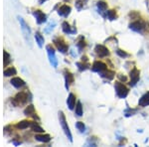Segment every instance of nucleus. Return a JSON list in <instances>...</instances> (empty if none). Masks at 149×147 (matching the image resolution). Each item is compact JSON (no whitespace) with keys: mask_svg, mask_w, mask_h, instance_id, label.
Wrapping results in <instances>:
<instances>
[{"mask_svg":"<svg viewBox=\"0 0 149 147\" xmlns=\"http://www.w3.org/2000/svg\"><path fill=\"white\" fill-rule=\"evenodd\" d=\"M18 20L19 23H20V27L21 30H22V34L24 36V39L27 44H29L30 47H32V37H31V30H30L29 26H28L27 23L24 21V19L22 17L18 16Z\"/></svg>","mask_w":149,"mask_h":147,"instance_id":"obj_1","label":"nucleus"},{"mask_svg":"<svg viewBox=\"0 0 149 147\" xmlns=\"http://www.w3.org/2000/svg\"><path fill=\"white\" fill-rule=\"evenodd\" d=\"M59 120H60V124H61L63 130H64L65 134H66L67 137L69 138L71 142H73V136H72V133H71V130H70V127L68 125V122L66 120V117H65L64 113L63 111H59Z\"/></svg>","mask_w":149,"mask_h":147,"instance_id":"obj_2","label":"nucleus"},{"mask_svg":"<svg viewBox=\"0 0 149 147\" xmlns=\"http://www.w3.org/2000/svg\"><path fill=\"white\" fill-rule=\"evenodd\" d=\"M28 99L29 98H28L27 92H21L15 96V98L12 99L11 102L14 107H20V105H25V103H27Z\"/></svg>","mask_w":149,"mask_h":147,"instance_id":"obj_3","label":"nucleus"},{"mask_svg":"<svg viewBox=\"0 0 149 147\" xmlns=\"http://www.w3.org/2000/svg\"><path fill=\"white\" fill-rule=\"evenodd\" d=\"M114 88H115V92L116 94L119 98H125L128 94V88H126L124 85H122L120 82H117L114 85Z\"/></svg>","mask_w":149,"mask_h":147,"instance_id":"obj_4","label":"nucleus"},{"mask_svg":"<svg viewBox=\"0 0 149 147\" xmlns=\"http://www.w3.org/2000/svg\"><path fill=\"white\" fill-rule=\"evenodd\" d=\"M46 50H47V53H48V58H49V61H50V64L52 65V67L54 68H57L58 67V60H57V57L55 55V51L54 49L52 48L51 45H48L46 47Z\"/></svg>","mask_w":149,"mask_h":147,"instance_id":"obj_5","label":"nucleus"},{"mask_svg":"<svg viewBox=\"0 0 149 147\" xmlns=\"http://www.w3.org/2000/svg\"><path fill=\"white\" fill-rule=\"evenodd\" d=\"M54 43H55L56 47H57V49L59 50L61 53H67L69 50V47L68 45L65 43V41L63 40V39H60V38H56L54 39Z\"/></svg>","mask_w":149,"mask_h":147,"instance_id":"obj_6","label":"nucleus"},{"mask_svg":"<svg viewBox=\"0 0 149 147\" xmlns=\"http://www.w3.org/2000/svg\"><path fill=\"white\" fill-rule=\"evenodd\" d=\"M145 27H146L145 22H143V21H141V20L135 21V22L131 23V24L129 25V28L135 32H142L144 29H145Z\"/></svg>","mask_w":149,"mask_h":147,"instance_id":"obj_7","label":"nucleus"},{"mask_svg":"<svg viewBox=\"0 0 149 147\" xmlns=\"http://www.w3.org/2000/svg\"><path fill=\"white\" fill-rule=\"evenodd\" d=\"M139 75H140V73L136 68H133L132 70H131L130 75H129L130 76V79H131L129 85H130L131 86H135L137 84V82L139 81Z\"/></svg>","mask_w":149,"mask_h":147,"instance_id":"obj_8","label":"nucleus"},{"mask_svg":"<svg viewBox=\"0 0 149 147\" xmlns=\"http://www.w3.org/2000/svg\"><path fill=\"white\" fill-rule=\"evenodd\" d=\"M33 16L36 18V21H37L38 24H42V23L46 22V20H47L46 14H44L41 10H34Z\"/></svg>","mask_w":149,"mask_h":147,"instance_id":"obj_9","label":"nucleus"},{"mask_svg":"<svg viewBox=\"0 0 149 147\" xmlns=\"http://www.w3.org/2000/svg\"><path fill=\"white\" fill-rule=\"evenodd\" d=\"M96 53L98 54V57H107V56L109 55V51L107 47L102 46V45H96V49H94Z\"/></svg>","mask_w":149,"mask_h":147,"instance_id":"obj_10","label":"nucleus"},{"mask_svg":"<svg viewBox=\"0 0 149 147\" xmlns=\"http://www.w3.org/2000/svg\"><path fill=\"white\" fill-rule=\"evenodd\" d=\"M105 70H107V65L102 62H94V65H92V71L94 72H103Z\"/></svg>","mask_w":149,"mask_h":147,"instance_id":"obj_11","label":"nucleus"},{"mask_svg":"<svg viewBox=\"0 0 149 147\" xmlns=\"http://www.w3.org/2000/svg\"><path fill=\"white\" fill-rule=\"evenodd\" d=\"M65 82H66V88L69 90L70 86L74 83V76L68 71H65Z\"/></svg>","mask_w":149,"mask_h":147,"instance_id":"obj_12","label":"nucleus"},{"mask_svg":"<svg viewBox=\"0 0 149 147\" xmlns=\"http://www.w3.org/2000/svg\"><path fill=\"white\" fill-rule=\"evenodd\" d=\"M71 13V7L68 5H63L58 10V14L63 17H68Z\"/></svg>","mask_w":149,"mask_h":147,"instance_id":"obj_13","label":"nucleus"},{"mask_svg":"<svg viewBox=\"0 0 149 147\" xmlns=\"http://www.w3.org/2000/svg\"><path fill=\"white\" fill-rule=\"evenodd\" d=\"M10 83H11V85L16 88H20L25 86V82L23 81L22 79H20V78H13L11 81H10Z\"/></svg>","mask_w":149,"mask_h":147,"instance_id":"obj_14","label":"nucleus"},{"mask_svg":"<svg viewBox=\"0 0 149 147\" xmlns=\"http://www.w3.org/2000/svg\"><path fill=\"white\" fill-rule=\"evenodd\" d=\"M62 29H63V31H64V33H66V34H74V33L77 32L76 28H72L68 22H64V23H63V24H62Z\"/></svg>","mask_w":149,"mask_h":147,"instance_id":"obj_15","label":"nucleus"},{"mask_svg":"<svg viewBox=\"0 0 149 147\" xmlns=\"http://www.w3.org/2000/svg\"><path fill=\"white\" fill-rule=\"evenodd\" d=\"M67 105H68L69 109L71 110L74 109L75 105H76V96L74 94H70L68 96V99H67Z\"/></svg>","mask_w":149,"mask_h":147,"instance_id":"obj_16","label":"nucleus"},{"mask_svg":"<svg viewBox=\"0 0 149 147\" xmlns=\"http://www.w3.org/2000/svg\"><path fill=\"white\" fill-rule=\"evenodd\" d=\"M138 105L140 107H147V105H149V92L141 96V98L138 101Z\"/></svg>","mask_w":149,"mask_h":147,"instance_id":"obj_17","label":"nucleus"},{"mask_svg":"<svg viewBox=\"0 0 149 147\" xmlns=\"http://www.w3.org/2000/svg\"><path fill=\"white\" fill-rule=\"evenodd\" d=\"M100 74V76L102 78H105V79H107V80H112L114 78V72H112V71H109V70H105L103 72H100L99 73Z\"/></svg>","mask_w":149,"mask_h":147,"instance_id":"obj_18","label":"nucleus"},{"mask_svg":"<svg viewBox=\"0 0 149 147\" xmlns=\"http://www.w3.org/2000/svg\"><path fill=\"white\" fill-rule=\"evenodd\" d=\"M35 39H36V42H37L38 46L40 47V48H42L43 44H44V42H45V40H44V37L41 35L40 32H36V33H35Z\"/></svg>","mask_w":149,"mask_h":147,"instance_id":"obj_19","label":"nucleus"},{"mask_svg":"<svg viewBox=\"0 0 149 147\" xmlns=\"http://www.w3.org/2000/svg\"><path fill=\"white\" fill-rule=\"evenodd\" d=\"M29 126H31V122L28 121V120H22V121H20L16 124V127L18 129H26Z\"/></svg>","mask_w":149,"mask_h":147,"instance_id":"obj_20","label":"nucleus"},{"mask_svg":"<svg viewBox=\"0 0 149 147\" xmlns=\"http://www.w3.org/2000/svg\"><path fill=\"white\" fill-rule=\"evenodd\" d=\"M35 139L38 140V141L40 142H49L50 140H51V136L48 135V134H45V135H39L37 134L35 136Z\"/></svg>","mask_w":149,"mask_h":147,"instance_id":"obj_21","label":"nucleus"},{"mask_svg":"<svg viewBox=\"0 0 149 147\" xmlns=\"http://www.w3.org/2000/svg\"><path fill=\"white\" fill-rule=\"evenodd\" d=\"M16 69L13 68V67H11V68H8L7 70L4 71L3 75L5 76V77H11V76H14L16 75Z\"/></svg>","mask_w":149,"mask_h":147,"instance_id":"obj_22","label":"nucleus"},{"mask_svg":"<svg viewBox=\"0 0 149 147\" xmlns=\"http://www.w3.org/2000/svg\"><path fill=\"white\" fill-rule=\"evenodd\" d=\"M31 128L35 132H44V129L41 126H39L37 122H31Z\"/></svg>","mask_w":149,"mask_h":147,"instance_id":"obj_23","label":"nucleus"},{"mask_svg":"<svg viewBox=\"0 0 149 147\" xmlns=\"http://www.w3.org/2000/svg\"><path fill=\"white\" fill-rule=\"evenodd\" d=\"M24 114L25 115H33L35 114V107L33 105H28L27 109L24 110Z\"/></svg>","mask_w":149,"mask_h":147,"instance_id":"obj_24","label":"nucleus"},{"mask_svg":"<svg viewBox=\"0 0 149 147\" xmlns=\"http://www.w3.org/2000/svg\"><path fill=\"white\" fill-rule=\"evenodd\" d=\"M3 58H4V67L8 66V65L10 64V62H11V58H10V55L7 53L6 51L3 52Z\"/></svg>","mask_w":149,"mask_h":147,"instance_id":"obj_25","label":"nucleus"},{"mask_svg":"<svg viewBox=\"0 0 149 147\" xmlns=\"http://www.w3.org/2000/svg\"><path fill=\"white\" fill-rule=\"evenodd\" d=\"M96 6H98V9L100 12L105 11V10H107V4L105 3V1H98V4H96Z\"/></svg>","mask_w":149,"mask_h":147,"instance_id":"obj_26","label":"nucleus"},{"mask_svg":"<svg viewBox=\"0 0 149 147\" xmlns=\"http://www.w3.org/2000/svg\"><path fill=\"white\" fill-rule=\"evenodd\" d=\"M107 18H109L111 21H113L117 18V15H116V12L114 11V10H109L107 13Z\"/></svg>","mask_w":149,"mask_h":147,"instance_id":"obj_27","label":"nucleus"},{"mask_svg":"<svg viewBox=\"0 0 149 147\" xmlns=\"http://www.w3.org/2000/svg\"><path fill=\"white\" fill-rule=\"evenodd\" d=\"M76 114H77L78 116L83 115V107H82L81 101H78L77 103V107H76Z\"/></svg>","mask_w":149,"mask_h":147,"instance_id":"obj_28","label":"nucleus"},{"mask_svg":"<svg viewBox=\"0 0 149 147\" xmlns=\"http://www.w3.org/2000/svg\"><path fill=\"white\" fill-rule=\"evenodd\" d=\"M87 1L88 0H77V2H76V7L79 10H81L82 8L84 7V5L87 3Z\"/></svg>","mask_w":149,"mask_h":147,"instance_id":"obj_29","label":"nucleus"},{"mask_svg":"<svg viewBox=\"0 0 149 147\" xmlns=\"http://www.w3.org/2000/svg\"><path fill=\"white\" fill-rule=\"evenodd\" d=\"M76 126H77V128L80 130V132H85V130H86V126H85V124H84V122H82V121H78L77 123H76Z\"/></svg>","mask_w":149,"mask_h":147,"instance_id":"obj_30","label":"nucleus"},{"mask_svg":"<svg viewBox=\"0 0 149 147\" xmlns=\"http://www.w3.org/2000/svg\"><path fill=\"white\" fill-rule=\"evenodd\" d=\"M116 54H117L119 57H121V58H127L128 57V54L126 53V52H124V51H122V50H120V49H117L116 50Z\"/></svg>","mask_w":149,"mask_h":147,"instance_id":"obj_31","label":"nucleus"},{"mask_svg":"<svg viewBox=\"0 0 149 147\" xmlns=\"http://www.w3.org/2000/svg\"><path fill=\"white\" fill-rule=\"evenodd\" d=\"M77 66L79 67L80 71H86L88 68V64H83V63H77Z\"/></svg>","mask_w":149,"mask_h":147,"instance_id":"obj_32","label":"nucleus"},{"mask_svg":"<svg viewBox=\"0 0 149 147\" xmlns=\"http://www.w3.org/2000/svg\"><path fill=\"white\" fill-rule=\"evenodd\" d=\"M85 46H86V43H85V41H80L79 43H78V47H79L80 49H83V48H85Z\"/></svg>","mask_w":149,"mask_h":147,"instance_id":"obj_33","label":"nucleus"},{"mask_svg":"<svg viewBox=\"0 0 149 147\" xmlns=\"http://www.w3.org/2000/svg\"><path fill=\"white\" fill-rule=\"evenodd\" d=\"M54 26H55V23H53V24H50V25L48 26V27H49V28H47V29H46V30H45V31H46V32H47V33H49V32H50V29H52V30H53Z\"/></svg>","mask_w":149,"mask_h":147,"instance_id":"obj_34","label":"nucleus"},{"mask_svg":"<svg viewBox=\"0 0 149 147\" xmlns=\"http://www.w3.org/2000/svg\"><path fill=\"white\" fill-rule=\"evenodd\" d=\"M118 78H119V79L121 80V81H123V82H125V81H126V78H125L124 76H123V77H122L121 75H118Z\"/></svg>","mask_w":149,"mask_h":147,"instance_id":"obj_35","label":"nucleus"},{"mask_svg":"<svg viewBox=\"0 0 149 147\" xmlns=\"http://www.w3.org/2000/svg\"><path fill=\"white\" fill-rule=\"evenodd\" d=\"M46 1H48V0H39V3H40V4H43L44 2H46Z\"/></svg>","mask_w":149,"mask_h":147,"instance_id":"obj_36","label":"nucleus"},{"mask_svg":"<svg viewBox=\"0 0 149 147\" xmlns=\"http://www.w3.org/2000/svg\"><path fill=\"white\" fill-rule=\"evenodd\" d=\"M65 1H70V0H65Z\"/></svg>","mask_w":149,"mask_h":147,"instance_id":"obj_37","label":"nucleus"}]
</instances>
